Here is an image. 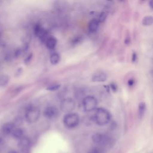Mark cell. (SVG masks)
<instances>
[{
    "label": "cell",
    "instance_id": "cell-21",
    "mask_svg": "<svg viewBox=\"0 0 153 153\" xmlns=\"http://www.w3.org/2000/svg\"><path fill=\"white\" fill-rule=\"evenodd\" d=\"M33 57V54L32 53H30L25 60V64H28L32 60Z\"/></svg>",
    "mask_w": 153,
    "mask_h": 153
},
{
    "label": "cell",
    "instance_id": "cell-19",
    "mask_svg": "<svg viewBox=\"0 0 153 153\" xmlns=\"http://www.w3.org/2000/svg\"><path fill=\"white\" fill-rule=\"evenodd\" d=\"M60 88V85L59 84H55V85H52L46 88V90L50 91H54L58 90Z\"/></svg>",
    "mask_w": 153,
    "mask_h": 153
},
{
    "label": "cell",
    "instance_id": "cell-27",
    "mask_svg": "<svg viewBox=\"0 0 153 153\" xmlns=\"http://www.w3.org/2000/svg\"><path fill=\"white\" fill-rule=\"evenodd\" d=\"M22 70H23V69L21 68H19L18 69L17 71L16 75L18 76H19V75H21V73H22Z\"/></svg>",
    "mask_w": 153,
    "mask_h": 153
},
{
    "label": "cell",
    "instance_id": "cell-9",
    "mask_svg": "<svg viewBox=\"0 0 153 153\" xmlns=\"http://www.w3.org/2000/svg\"><path fill=\"white\" fill-rule=\"evenodd\" d=\"M30 146V141L29 139L23 137L19 143V147L23 151H26L29 149Z\"/></svg>",
    "mask_w": 153,
    "mask_h": 153
},
{
    "label": "cell",
    "instance_id": "cell-12",
    "mask_svg": "<svg viewBox=\"0 0 153 153\" xmlns=\"http://www.w3.org/2000/svg\"><path fill=\"white\" fill-rule=\"evenodd\" d=\"M99 27V22L97 19H93L89 22L88 29L91 33H95L97 31Z\"/></svg>",
    "mask_w": 153,
    "mask_h": 153
},
{
    "label": "cell",
    "instance_id": "cell-11",
    "mask_svg": "<svg viewBox=\"0 0 153 153\" xmlns=\"http://www.w3.org/2000/svg\"><path fill=\"white\" fill-rule=\"evenodd\" d=\"M15 125L11 123H5L2 127V131L6 135L12 133L15 130Z\"/></svg>",
    "mask_w": 153,
    "mask_h": 153
},
{
    "label": "cell",
    "instance_id": "cell-10",
    "mask_svg": "<svg viewBox=\"0 0 153 153\" xmlns=\"http://www.w3.org/2000/svg\"><path fill=\"white\" fill-rule=\"evenodd\" d=\"M45 42L46 47L49 50H53L57 45V39L53 36H50L48 37Z\"/></svg>",
    "mask_w": 153,
    "mask_h": 153
},
{
    "label": "cell",
    "instance_id": "cell-1",
    "mask_svg": "<svg viewBox=\"0 0 153 153\" xmlns=\"http://www.w3.org/2000/svg\"><path fill=\"white\" fill-rule=\"evenodd\" d=\"M111 118V116L110 113L103 108L96 109L93 117L95 122L100 126H103L109 123Z\"/></svg>",
    "mask_w": 153,
    "mask_h": 153
},
{
    "label": "cell",
    "instance_id": "cell-20",
    "mask_svg": "<svg viewBox=\"0 0 153 153\" xmlns=\"http://www.w3.org/2000/svg\"><path fill=\"white\" fill-rule=\"evenodd\" d=\"M82 40H83V38H82V36H76V37H75V38L72 40V43L73 44V45H75L78 44L81 42Z\"/></svg>",
    "mask_w": 153,
    "mask_h": 153
},
{
    "label": "cell",
    "instance_id": "cell-28",
    "mask_svg": "<svg viewBox=\"0 0 153 153\" xmlns=\"http://www.w3.org/2000/svg\"><path fill=\"white\" fill-rule=\"evenodd\" d=\"M153 1H149V7L151 9H153Z\"/></svg>",
    "mask_w": 153,
    "mask_h": 153
},
{
    "label": "cell",
    "instance_id": "cell-6",
    "mask_svg": "<svg viewBox=\"0 0 153 153\" xmlns=\"http://www.w3.org/2000/svg\"><path fill=\"white\" fill-rule=\"evenodd\" d=\"M75 101L72 98H66L62 102L61 108L62 111L69 113L75 109Z\"/></svg>",
    "mask_w": 153,
    "mask_h": 153
},
{
    "label": "cell",
    "instance_id": "cell-5",
    "mask_svg": "<svg viewBox=\"0 0 153 153\" xmlns=\"http://www.w3.org/2000/svg\"><path fill=\"white\" fill-rule=\"evenodd\" d=\"M93 142L97 145L107 146L111 143V138L107 135L101 133H96L92 137Z\"/></svg>",
    "mask_w": 153,
    "mask_h": 153
},
{
    "label": "cell",
    "instance_id": "cell-13",
    "mask_svg": "<svg viewBox=\"0 0 153 153\" xmlns=\"http://www.w3.org/2000/svg\"><path fill=\"white\" fill-rule=\"evenodd\" d=\"M10 77L7 74L0 75V87H4L9 83Z\"/></svg>",
    "mask_w": 153,
    "mask_h": 153
},
{
    "label": "cell",
    "instance_id": "cell-3",
    "mask_svg": "<svg viewBox=\"0 0 153 153\" xmlns=\"http://www.w3.org/2000/svg\"><path fill=\"white\" fill-rule=\"evenodd\" d=\"M40 117V111L36 107L28 108L25 114V119L29 123H33L39 120Z\"/></svg>",
    "mask_w": 153,
    "mask_h": 153
},
{
    "label": "cell",
    "instance_id": "cell-14",
    "mask_svg": "<svg viewBox=\"0 0 153 153\" xmlns=\"http://www.w3.org/2000/svg\"><path fill=\"white\" fill-rule=\"evenodd\" d=\"M60 61V56L59 53H53L51 55L50 57V62L52 65H55L58 64Z\"/></svg>",
    "mask_w": 153,
    "mask_h": 153
},
{
    "label": "cell",
    "instance_id": "cell-16",
    "mask_svg": "<svg viewBox=\"0 0 153 153\" xmlns=\"http://www.w3.org/2000/svg\"><path fill=\"white\" fill-rule=\"evenodd\" d=\"M153 17L152 16H146L145 17L142 21V25L145 26H150L153 24Z\"/></svg>",
    "mask_w": 153,
    "mask_h": 153
},
{
    "label": "cell",
    "instance_id": "cell-7",
    "mask_svg": "<svg viewBox=\"0 0 153 153\" xmlns=\"http://www.w3.org/2000/svg\"><path fill=\"white\" fill-rule=\"evenodd\" d=\"M59 110L54 106L47 107L44 112V114L46 118L49 119H54L59 116Z\"/></svg>",
    "mask_w": 153,
    "mask_h": 153
},
{
    "label": "cell",
    "instance_id": "cell-30",
    "mask_svg": "<svg viewBox=\"0 0 153 153\" xmlns=\"http://www.w3.org/2000/svg\"><path fill=\"white\" fill-rule=\"evenodd\" d=\"M8 153H17V152H16V151H14V150H11Z\"/></svg>",
    "mask_w": 153,
    "mask_h": 153
},
{
    "label": "cell",
    "instance_id": "cell-17",
    "mask_svg": "<svg viewBox=\"0 0 153 153\" xmlns=\"http://www.w3.org/2000/svg\"><path fill=\"white\" fill-rule=\"evenodd\" d=\"M12 134H13L14 137L16 138H20L22 137L23 134H24V131L21 129H16L12 132Z\"/></svg>",
    "mask_w": 153,
    "mask_h": 153
},
{
    "label": "cell",
    "instance_id": "cell-18",
    "mask_svg": "<svg viewBox=\"0 0 153 153\" xmlns=\"http://www.w3.org/2000/svg\"><path fill=\"white\" fill-rule=\"evenodd\" d=\"M107 17V13L105 12H102L99 15L98 21L99 23H103L105 21Z\"/></svg>",
    "mask_w": 153,
    "mask_h": 153
},
{
    "label": "cell",
    "instance_id": "cell-26",
    "mask_svg": "<svg viewBox=\"0 0 153 153\" xmlns=\"http://www.w3.org/2000/svg\"><path fill=\"white\" fill-rule=\"evenodd\" d=\"M130 42V39L129 36L128 35L127 36V37L125 38V41H124V43L125 44L128 45Z\"/></svg>",
    "mask_w": 153,
    "mask_h": 153
},
{
    "label": "cell",
    "instance_id": "cell-15",
    "mask_svg": "<svg viewBox=\"0 0 153 153\" xmlns=\"http://www.w3.org/2000/svg\"><path fill=\"white\" fill-rule=\"evenodd\" d=\"M146 110V105L144 102H141L139 105L138 110V116L139 118L141 119L144 116Z\"/></svg>",
    "mask_w": 153,
    "mask_h": 153
},
{
    "label": "cell",
    "instance_id": "cell-25",
    "mask_svg": "<svg viewBox=\"0 0 153 153\" xmlns=\"http://www.w3.org/2000/svg\"><path fill=\"white\" fill-rule=\"evenodd\" d=\"M134 83H135V81H134L133 79H129L128 82V85L129 86H132L134 85Z\"/></svg>",
    "mask_w": 153,
    "mask_h": 153
},
{
    "label": "cell",
    "instance_id": "cell-8",
    "mask_svg": "<svg viewBox=\"0 0 153 153\" xmlns=\"http://www.w3.org/2000/svg\"><path fill=\"white\" fill-rule=\"evenodd\" d=\"M107 79V75L104 72H98L95 73L92 78L93 82H104Z\"/></svg>",
    "mask_w": 153,
    "mask_h": 153
},
{
    "label": "cell",
    "instance_id": "cell-24",
    "mask_svg": "<svg viewBox=\"0 0 153 153\" xmlns=\"http://www.w3.org/2000/svg\"><path fill=\"white\" fill-rule=\"evenodd\" d=\"M87 153H100L99 150L96 148H93L90 149L88 152Z\"/></svg>",
    "mask_w": 153,
    "mask_h": 153
},
{
    "label": "cell",
    "instance_id": "cell-29",
    "mask_svg": "<svg viewBox=\"0 0 153 153\" xmlns=\"http://www.w3.org/2000/svg\"><path fill=\"white\" fill-rule=\"evenodd\" d=\"M104 87L105 88V89H106V91H107V92H109V91H110V87H109V86L104 85Z\"/></svg>",
    "mask_w": 153,
    "mask_h": 153
},
{
    "label": "cell",
    "instance_id": "cell-4",
    "mask_svg": "<svg viewBox=\"0 0 153 153\" xmlns=\"http://www.w3.org/2000/svg\"><path fill=\"white\" fill-rule=\"evenodd\" d=\"M97 105V101L94 97L88 96L83 100V106L85 111L90 112L96 109Z\"/></svg>",
    "mask_w": 153,
    "mask_h": 153
},
{
    "label": "cell",
    "instance_id": "cell-23",
    "mask_svg": "<svg viewBox=\"0 0 153 153\" xmlns=\"http://www.w3.org/2000/svg\"><path fill=\"white\" fill-rule=\"evenodd\" d=\"M137 53L135 52H133L132 54V57H131V61L132 62H135L137 61Z\"/></svg>",
    "mask_w": 153,
    "mask_h": 153
},
{
    "label": "cell",
    "instance_id": "cell-22",
    "mask_svg": "<svg viewBox=\"0 0 153 153\" xmlns=\"http://www.w3.org/2000/svg\"><path fill=\"white\" fill-rule=\"evenodd\" d=\"M110 88H111V89H112L113 92H115L117 91L118 89V88H117V85L114 83H111L110 84V86H109Z\"/></svg>",
    "mask_w": 153,
    "mask_h": 153
},
{
    "label": "cell",
    "instance_id": "cell-2",
    "mask_svg": "<svg viewBox=\"0 0 153 153\" xmlns=\"http://www.w3.org/2000/svg\"><path fill=\"white\" fill-rule=\"evenodd\" d=\"M63 122L65 127L68 128H74L79 123V116L75 113H68L64 116Z\"/></svg>",
    "mask_w": 153,
    "mask_h": 153
}]
</instances>
